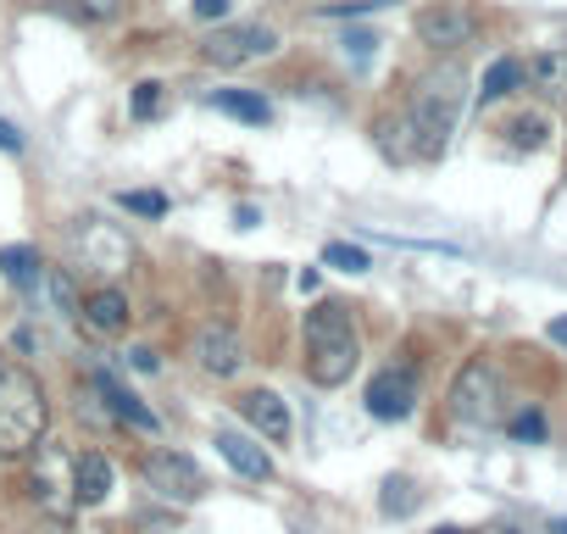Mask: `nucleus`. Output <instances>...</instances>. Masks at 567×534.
<instances>
[{"label":"nucleus","instance_id":"obj_7","mask_svg":"<svg viewBox=\"0 0 567 534\" xmlns=\"http://www.w3.org/2000/svg\"><path fill=\"white\" fill-rule=\"evenodd\" d=\"M412 407H417V373L412 368H379L368 379V412L379 423H401V418H412Z\"/></svg>","mask_w":567,"mask_h":534},{"label":"nucleus","instance_id":"obj_25","mask_svg":"<svg viewBox=\"0 0 567 534\" xmlns=\"http://www.w3.org/2000/svg\"><path fill=\"white\" fill-rule=\"evenodd\" d=\"M156 112H162V84H156V79H145V84L134 90V117H140V123H151Z\"/></svg>","mask_w":567,"mask_h":534},{"label":"nucleus","instance_id":"obj_30","mask_svg":"<svg viewBox=\"0 0 567 534\" xmlns=\"http://www.w3.org/2000/svg\"><path fill=\"white\" fill-rule=\"evenodd\" d=\"M346 45H351V51H357V57H368V51H373V45H379V40H373V34H351V40H346Z\"/></svg>","mask_w":567,"mask_h":534},{"label":"nucleus","instance_id":"obj_32","mask_svg":"<svg viewBox=\"0 0 567 534\" xmlns=\"http://www.w3.org/2000/svg\"><path fill=\"white\" fill-rule=\"evenodd\" d=\"M550 534H567V517H550Z\"/></svg>","mask_w":567,"mask_h":534},{"label":"nucleus","instance_id":"obj_10","mask_svg":"<svg viewBox=\"0 0 567 534\" xmlns=\"http://www.w3.org/2000/svg\"><path fill=\"white\" fill-rule=\"evenodd\" d=\"M195 362H200V373H212V379H234V373L245 368V346H239V335H234L228 324H206V329L195 335Z\"/></svg>","mask_w":567,"mask_h":534},{"label":"nucleus","instance_id":"obj_33","mask_svg":"<svg viewBox=\"0 0 567 534\" xmlns=\"http://www.w3.org/2000/svg\"><path fill=\"white\" fill-rule=\"evenodd\" d=\"M434 534H462V528H434Z\"/></svg>","mask_w":567,"mask_h":534},{"label":"nucleus","instance_id":"obj_28","mask_svg":"<svg viewBox=\"0 0 567 534\" xmlns=\"http://www.w3.org/2000/svg\"><path fill=\"white\" fill-rule=\"evenodd\" d=\"M128 362H134V368H140V373H156V368H162V362H156V351H151V346H140V351H128Z\"/></svg>","mask_w":567,"mask_h":534},{"label":"nucleus","instance_id":"obj_16","mask_svg":"<svg viewBox=\"0 0 567 534\" xmlns=\"http://www.w3.org/2000/svg\"><path fill=\"white\" fill-rule=\"evenodd\" d=\"M29 296L40 301V307H51L56 318H79V290H73V279H68V267H40V279L29 285Z\"/></svg>","mask_w":567,"mask_h":534},{"label":"nucleus","instance_id":"obj_24","mask_svg":"<svg viewBox=\"0 0 567 534\" xmlns=\"http://www.w3.org/2000/svg\"><path fill=\"white\" fill-rule=\"evenodd\" d=\"M512 145L517 151H539L545 145V117H517L512 123Z\"/></svg>","mask_w":567,"mask_h":534},{"label":"nucleus","instance_id":"obj_19","mask_svg":"<svg viewBox=\"0 0 567 534\" xmlns=\"http://www.w3.org/2000/svg\"><path fill=\"white\" fill-rule=\"evenodd\" d=\"M212 106L228 112V117H239V123H267V117H272V106H267L261 95H245V90H217Z\"/></svg>","mask_w":567,"mask_h":534},{"label":"nucleus","instance_id":"obj_34","mask_svg":"<svg viewBox=\"0 0 567 534\" xmlns=\"http://www.w3.org/2000/svg\"><path fill=\"white\" fill-rule=\"evenodd\" d=\"M45 534H68V528H45Z\"/></svg>","mask_w":567,"mask_h":534},{"label":"nucleus","instance_id":"obj_26","mask_svg":"<svg viewBox=\"0 0 567 534\" xmlns=\"http://www.w3.org/2000/svg\"><path fill=\"white\" fill-rule=\"evenodd\" d=\"M123 206L140 212V217H162V212H167V201H162L156 189H134V195H123Z\"/></svg>","mask_w":567,"mask_h":534},{"label":"nucleus","instance_id":"obj_23","mask_svg":"<svg viewBox=\"0 0 567 534\" xmlns=\"http://www.w3.org/2000/svg\"><path fill=\"white\" fill-rule=\"evenodd\" d=\"M384 517H406L412 506H417V490H412V479H384Z\"/></svg>","mask_w":567,"mask_h":534},{"label":"nucleus","instance_id":"obj_12","mask_svg":"<svg viewBox=\"0 0 567 534\" xmlns=\"http://www.w3.org/2000/svg\"><path fill=\"white\" fill-rule=\"evenodd\" d=\"M90 384H95V396L106 401V412H112L117 423H128V429H140V434H156V412H151V407H145L134 390H123L112 373H95Z\"/></svg>","mask_w":567,"mask_h":534},{"label":"nucleus","instance_id":"obj_29","mask_svg":"<svg viewBox=\"0 0 567 534\" xmlns=\"http://www.w3.org/2000/svg\"><path fill=\"white\" fill-rule=\"evenodd\" d=\"M228 0H195V18H223Z\"/></svg>","mask_w":567,"mask_h":534},{"label":"nucleus","instance_id":"obj_31","mask_svg":"<svg viewBox=\"0 0 567 534\" xmlns=\"http://www.w3.org/2000/svg\"><path fill=\"white\" fill-rule=\"evenodd\" d=\"M550 340H556V346H567V318H556V324H550Z\"/></svg>","mask_w":567,"mask_h":534},{"label":"nucleus","instance_id":"obj_13","mask_svg":"<svg viewBox=\"0 0 567 534\" xmlns=\"http://www.w3.org/2000/svg\"><path fill=\"white\" fill-rule=\"evenodd\" d=\"M79 318H84L95 335H123V329H128V296L112 290V285H101V290H90V296L79 301Z\"/></svg>","mask_w":567,"mask_h":534},{"label":"nucleus","instance_id":"obj_9","mask_svg":"<svg viewBox=\"0 0 567 534\" xmlns=\"http://www.w3.org/2000/svg\"><path fill=\"white\" fill-rule=\"evenodd\" d=\"M473 34H478V23L462 7H429V12H417V40L429 51H462Z\"/></svg>","mask_w":567,"mask_h":534},{"label":"nucleus","instance_id":"obj_5","mask_svg":"<svg viewBox=\"0 0 567 534\" xmlns=\"http://www.w3.org/2000/svg\"><path fill=\"white\" fill-rule=\"evenodd\" d=\"M272 51H278V29H267V23H223L217 34H206L200 62H212V68H245V62H261Z\"/></svg>","mask_w":567,"mask_h":534},{"label":"nucleus","instance_id":"obj_8","mask_svg":"<svg viewBox=\"0 0 567 534\" xmlns=\"http://www.w3.org/2000/svg\"><path fill=\"white\" fill-rule=\"evenodd\" d=\"M34 501L51 512V517H68L79 501H73V462L62 445H45L40 462H34Z\"/></svg>","mask_w":567,"mask_h":534},{"label":"nucleus","instance_id":"obj_4","mask_svg":"<svg viewBox=\"0 0 567 534\" xmlns=\"http://www.w3.org/2000/svg\"><path fill=\"white\" fill-rule=\"evenodd\" d=\"M501 401H506V390H501V373H495V362H467L462 373H456V384H451V418L456 423H467V429H489V423H501Z\"/></svg>","mask_w":567,"mask_h":534},{"label":"nucleus","instance_id":"obj_22","mask_svg":"<svg viewBox=\"0 0 567 534\" xmlns=\"http://www.w3.org/2000/svg\"><path fill=\"white\" fill-rule=\"evenodd\" d=\"M323 261L340 267V274H368V250H362V245H346V239L323 245Z\"/></svg>","mask_w":567,"mask_h":534},{"label":"nucleus","instance_id":"obj_21","mask_svg":"<svg viewBox=\"0 0 567 534\" xmlns=\"http://www.w3.org/2000/svg\"><path fill=\"white\" fill-rule=\"evenodd\" d=\"M517 84H523V62L501 57V62H495V68L484 73V90H478V95H484V101H501V95H512Z\"/></svg>","mask_w":567,"mask_h":534},{"label":"nucleus","instance_id":"obj_20","mask_svg":"<svg viewBox=\"0 0 567 534\" xmlns=\"http://www.w3.org/2000/svg\"><path fill=\"white\" fill-rule=\"evenodd\" d=\"M84 245L95 250V261L106 267V274H117V267L128 261V245H123V239H106V228H101V217H90V223H84Z\"/></svg>","mask_w":567,"mask_h":534},{"label":"nucleus","instance_id":"obj_6","mask_svg":"<svg viewBox=\"0 0 567 534\" xmlns=\"http://www.w3.org/2000/svg\"><path fill=\"white\" fill-rule=\"evenodd\" d=\"M145 484H151L162 501H178V506H189V501L206 495V473H200V462L184 456V451H151V456H145Z\"/></svg>","mask_w":567,"mask_h":534},{"label":"nucleus","instance_id":"obj_27","mask_svg":"<svg viewBox=\"0 0 567 534\" xmlns=\"http://www.w3.org/2000/svg\"><path fill=\"white\" fill-rule=\"evenodd\" d=\"M512 434L517 440H545V418L539 412H523V418H512Z\"/></svg>","mask_w":567,"mask_h":534},{"label":"nucleus","instance_id":"obj_2","mask_svg":"<svg viewBox=\"0 0 567 534\" xmlns=\"http://www.w3.org/2000/svg\"><path fill=\"white\" fill-rule=\"evenodd\" d=\"M362 362V340L351 329V312L340 301H318L307 312V373L323 390H340Z\"/></svg>","mask_w":567,"mask_h":534},{"label":"nucleus","instance_id":"obj_18","mask_svg":"<svg viewBox=\"0 0 567 534\" xmlns=\"http://www.w3.org/2000/svg\"><path fill=\"white\" fill-rule=\"evenodd\" d=\"M40 250H29V245H7L0 250V274H7V285H18V290H29L34 279H40Z\"/></svg>","mask_w":567,"mask_h":534},{"label":"nucleus","instance_id":"obj_3","mask_svg":"<svg viewBox=\"0 0 567 534\" xmlns=\"http://www.w3.org/2000/svg\"><path fill=\"white\" fill-rule=\"evenodd\" d=\"M51 401L29 368H0V456H29L45 440Z\"/></svg>","mask_w":567,"mask_h":534},{"label":"nucleus","instance_id":"obj_15","mask_svg":"<svg viewBox=\"0 0 567 534\" xmlns=\"http://www.w3.org/2000/svg\"><path fill=\"white\" fill-rule=\"evenodd\" d=\"M106 495H112V462H106V451H84L73 462V501L79 506H101Z\"/></svg>","mask_w":567,"mask_h":534},{"label":"nucleus","instance_id":"obj_11","mask_svg":"<svg viewBox=\"0 0 567 534\" xmlns=\"http://www.w3.org/2000/svg\"><path fill=\"white\" fill-rule=\"evenodd\" d=\"M239 412H245V423H250L261 440H272V445H284V440L296 434V418H290V407H284L278 390H250V396H239Z\"/></svg>","mask_w":567,"mask_h":534},{"label":"nucleus","instance_id":"obj_1","mask_svg":"<svg viewBox=\"0 0 567 534\" xmlns=\"http://www.w3.org/2000/svg\"><path fill=\"white\" fill-rule=\"evenodd\" d=\"M462 90H467L462 68H445V73L423 79L412 106H406V117H395L384 129V151L395 162H434V156H445V145L456 134V117H462Z\"/></svg>","mask_w":567,"mask_h":534},{"label":"nucleus","instance_id":"obj_14","mask_svg":"<svg viewBox=\"0 0 567 534\" xmlns=\"http://www.w3.org/2000/svg\"><path fill=\"white\" fill-rule=\"evenodd\" d=\"M217 456H223L234 473H245V479H272V456H267L250 434H239V429H217Z\"/></svg>","mask_w":567,"mask_h":534},{"label":"nucleus","instance_id":"obj_17","mask_svg":"<svg viewBox=\"0 0 567 534\" xmlns=\"http://www.w3.org/2000/svg\"><path fill=\"white\" fill-rule=\"evenodd\" d=\"M523 79H528L550 106H567V51H539V57L523 68Z\"/></svg>","mask_w":567,"mask_h":534}]
</instances>
